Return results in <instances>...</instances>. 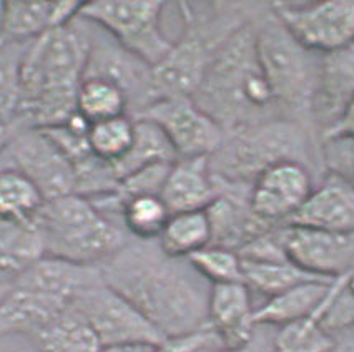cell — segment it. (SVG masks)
I'll list each match as a JSON object with an SVG mask.
<instances>
[{
  "label": "cell",
  "mask_w": 354,
  "mask_h": 352,
  "mask_svg": "<svg viewBox=\"0 0 354 352\" xmlns=\"http://www.w3.org/2000/svg\"><path fill=\"white\" fill-rule=\"evenodd\" d=\"M98 269L102 280L127 297L165 339L208 327L212 284L187 257L165 255L156 239L125 244Z\"/></svg>",
  "instance_id": "cell-1"
},
{
  "label": "cell",
  "mask_w": 354,
  "mask_h": 352,
  "mask_svg": "<svg viewBox=\"0 0 354 352\" xmlns=\"http://www.w3.org/2000/svg\"><path fill=\"white\" fill-rule=\"evenodd\" d=\"M90 39L73 27L57 28L27 43L20 63L17 117L27 128L47 130L77 113Z\"/></svg>",
  "instance_id": "cell-2"
},
{
  "label": "cell",
  "mask_w": 354,
  "mask_h": 352,
  "mask_svg": "<svg viewBox=\"0 0 354 352\" xmlns=\"http://www.w3.org/2000/svg\"><path fill=\"white\" fill-rule=\"evenodd\" d=\"M98 277L95 266L42 257L12 280L0 297V335L35 338L67 313L80 291Z\"/></svg>",
  "instance_id": "cell-3"
},
{
  "label": "cell",
  "mask_w": 354,
  "mask_h": 352,
  "mask_svg": "<svg viewBox=\"0 0 354 352\" xmlns=\"http://www.w3.org/2000/svg\"><path fill=\"white\" fill-rule=\"evenodd\" d=\"M193 100L221 126L241 128L274 104L259 67L253 32L240 30L226 40L215 59L209 60Z\"/></svg>",
  "instance_id": "cell-4"
},
{
  "label": "cell",
  "mask_w": 354,
  "mask_h": 352,
  "mask_svg": "<svg viewBox=\"0 0 354 352\" xmlns=\"http://www.w3.org/2000/svg\"><path fill=\"white\" fill-rule=\"evenodd\" d=\"M45 256L98 268L125 246L123 231L92 199L67 195L45 202L39 213Z\"/></svg>",
  "instance_id": "cell-5"
},
{
  "label": "cell",
  "mask_w": 354,
  "mask_h": 352,
  "mask_svg": "<svg viewBox=\"0 0 354 352\" xmlns=\"http://www.w3.org/2000/svg\"><path fill=\"white\" fill-rule=\"evenodd\" d=\"M163 2L98 0L84 2L78 19L95 23L123 50L151 68L162 62L173 47L171 40L163 34Z\"/></svg>",
  "instance_id": "cell-6"
},
{
  "label": "cell",
  "mask_w": 354,
  "mask_h": 352,
  "mask_svg": "<svg viewBox=\"0 0 354 352\" xmlns=\"http://www.w3.org/2000/svg\"><path fill=\"white\" fill-rule=\"evenodd\" d=\"M257 55L268 81L274 104L306 110L315 101L319 68L315 70L306 48L301 47L274 19L254 34Z\"/></svg>",
  "instance_id": "cell-7"
},
{
  "label": "cell",
  "mask_w": 354,
  "mask_h": 352,
  "mask_svg": "<svg viewBox=\"0 0 354 352\" xmlns=\"http://www.w3.org/2000/svg\"><path fill=\"white\" fill-rule=\"evenodd\" d=\"M72 309L88 324L102 347L122 344L158 346L165 341L131 302L102 280L90 282L73 301Z\"/></svg>",
  "instance_id": "cell-8"
},
{
  "label": "cell",
  "mask_w": 354,
  "mask_h": 352,
  "mask_svg": "<svg viewBox=\"0 0 354 352\" xmlns=\"http://www.w3.org/2000/svg\"><path fill=\"white\" fill-rule=\"evenodd\" d=\"M274 19L310 52L335 53L354 45V0L274 2Z\"/></svg>",
  "instance_id": "cell-9"
},
{
  "label": "cell",
  "mask_w": 354,
  "mask_h": 352,
  "mask_svg": "<svg viewBox=\"0 0 354 352\" xmlns=\"http://www.w3.org/2000/svg\"><path fill=\"white\" fill-rule=\"evenodd\" d=\"M135 118L153 121L168 138L176 159L209 158L223 141V126L188 97L151 101Z\"/></svg>",
  "instance_id": "cell-10"
},
{
  "label": "cell",
  "mask_w": 354,
  "mask_h": 352,
  "mask_svg": "<svg viewBox=\"0 0 354 352\" xmlns=\"http://www.w3.org/2000/svg\"><path fill=\"white\" fill-rule=\"evenodd\" d=\"M12 165L39 188L48 199L75 193L77 176L72 163L47 133L39 128H24L15 133L7 146Z\"/></svg>",
  "instance_id": "cell-11"
},
{
  "label": "cell",
  "mask_w": 354,
  "mask_h": 352,
  "mask_svg": "<svg viewBox=\"0 0 354 352\" xmlns=\"http://www.w3.org/2000/svg\"><path fill=\"white\" fill-rule=\"evenodd\" d=\"M288 260L323 280L354 271V231H329L288 224L279 233Z\"/></svg>",
  "instance_id": "cell-12"
},
{
  "label": "cell",
  "mask_w": 354,
  "mask_h": 352,
  "mask_svg": "<svg viewBox=\"0 0 354 352\" xmlns=\"http://www.w3.org/2000/svg\"><path fill=\"white\" fill-rule=\"evenodd\" d=\"M311 193L310 171L295 159H281L254 178L250 191V210L268 224L290 221Z\"/></svg>",
  "instance_id": "cell-13"
},
{
  "label": "cell",
  "mask_w": 354,
  "mask_h": 352,
  "mask_svg": "<svg viewBox=\"0 0 354 352\" xmlns=\"http://www.w3.org/2000/svg\"><path fill=\"white\" fill-rule=\"evenodd\" d=\"M208 63V53L198 37L187 35L173 43L162 62L150 68V104L162 98L195 97Z\"/></svg>",
  "instance_id": "cell-14"
},
{
  "label": "cell",
  "mask_w": 354,
  "mask_h": 352,
  "mask_svg": "<svg viewBox=\"0 0 354 352\" xmlns=\"http://www.w3.org/2000/svg\"><path fill=\"white\" fill-rule=\"evenodd\" d=\"M84 2H2L0 43L27 45L34 40L75 22Z\"/></svg>",
  "instance_id": "cell-15"
},
{
  "label": "cell",
  "mask_w": 354,
  "mask_h": 352,
  "mask_svg": "<svg viewBox=\"0 0 354 352\" xmlns=\"http://www.w3.org/2000/svg\"><path fill=\"white\" fill-rule=\"evenodd\" d=\"M253 297L245 282L213 284L208 300V329L223 347H245L253 333Z\"/></svg>",
  "instance_id": "cell-16"
},
{
  "label": "cell",
  "mask_w": 354,
  "mask_h": 352,
  "mask_svg": "<svg viewBox=\"0 0 354 352\" xmlns=\"http://www.w3.org/2000/svg\"><path fill=\"white\" fill-rule=\"evenodd\" d=\"M160 198L168 211H198L216 199L209 158H178L171 163Z\"/></svg>",
  "instance_id": "cell-17"
},
{
  "label": "cell",
  "mask_w": 354,
  "mask_h": 352,
  "mask_svg": "<svg viewBox=\"0 0 354 352\" xmlns=\"http://www.w3.org/2000/svg\"><path fill=\"white\" fill-rule=\"evenodd\" d=\"M288 224L329 231H354V188L336 178L313 190Z\"/></svg>",
  "instance_id": "cell-18"
},
{
  "label": "cell",
  "mask_w": 354,
  "mask_h": 352,
  "mask_svg": "<svg viewBox=\"0 0 354 352\" xmlns=\"http://www.w3.org/2000/svg\"><path fill=\"white\" fill-rule=\"evenodd\" d=\"M335 280H311L271 296L254 309V326H288L310 317L328 297Z\"/></svg>",
  "instance_id": "cell-19"
},
{
  "label": "cell",
  "mask_w": 354,
  "mask_h": 352,
  "mask_svg": "<svg viewBox=\"0 0 354 352\" xmlns=\"http://www.w3.org/2000/svg\"><path fill=\"white\" fill-rule=\"evenodd\" d=\"M45 257L39 221L0 219V282L9 284Z\"/></svg>",
  "instance_id": "cell-20"
},
{
  "label": "cell",
  "mask_w": 354,
  "mask_h": 352,
  "mask_svg": "<svg viewBox=\"0 0 354 352\" xmlns=\"http://www.w3.org/2000/svg\"><path fill=\"white\" fill-rule=\"evenodd\" d=\"M354 95V45L344 50L326 53L319 67L316 95L323 112L333 117L331 125ZM329 125V126H331ZM328 126V128H329Z\"/></svg>",
  "instance_id": "cell-21"
},
{
  "label": "cell",
  "mask_w": 354,
  "mask_h": 352,
  "mask_svg": "<svg viewBox=\"0 0 354 352\" xmlns=\"http://www.w3.org/2000/svg\"><path fill=\"white\" fill-rule=\"evenodd\" d=\"M212 221L207 210L173 213L160 233L158 246L165 255L190 257L212 244Z\"/></svg>",
  "instance_id": "cell-22"
},
{
  "label": "cell",
  "mask_w": 354,
  "mask_h": 352,
  "mask_svg": "<svg viewBox=\"0 0 354 352\" xmlns=\"http://www.w3.org/2000/svg\"><path fill=\"white\" fill-rule=\"evenodd\" d=\"M133 143L125 157L112 165L118 183L142 168L155 165V163H173L176 159L170 141L153 121L145 120V118H133Z\"/></svg>",
  "instance_id": "cell-23"
},
{
  "label": "cell",
  "mask_w": 354,
  "mask_h": 352,
  "mask_svg": "<svg viewBox=\"0 0 354 352\" xmlns=\"http://www.w3.org/2000/svg\"><path fill=\"white\" fill-rule=\"evenodd\" d=\"M241 269L243 282L248 286L251 293L257 291L266 296V300L301 282L323 280L303 271L288 257L286 260H241Z\"/></svg>",
  "instance_id": "cell-24"
},
{
  "label": "cell",
  "mask_w": 354,
  "mask_h": 352,
  "mask_svg": "<svg viewBox=\"0 0 354 352\" xmlns=\"http://www.w3.org/2000/svg\"><path fill=\"white\" fill-rule=\"evenodd\" d=\"M129 98L113 81L84 77L77 92V113L88 125L127 115Z\"/></svg>",
  "instance_id": "cell-25"
},
{
  "label": "cell",
  "mask_w": 354,
  "mask_h": 352,
  "mask_svg": "<svg viewBox=\"0 0 354 352\" xmlns=\"http://www.w3.org/2000/svg\"><path fill=\"white\" fill-rule=\"evenodd\" d=\"M32 339L39 352H98L102 347L88 324L72 308Z\"/></svg>",
  "instance_id": "cell-26"
},
{
  "label": "cell",
  "mask_w": 354,
  "mask_h": 352,
  "mask_svg": "<svg viewBox=\"0 0 354 352\" xmlns=\"http://www.w3.org/2000/svg\"><path fill=\"white\" fill-rule=\"evenodd\" d=\"M45 198L26 175L14 168L0 170V219L34 221Z\"/></svg>",
  "instance_id": "cell-27"
},
{
  "label": "cell",
  "mask_w": 354,
  "mask_h": 352,
  "mask_svg": "<svg viewBox=\"0 0 354 352\" xmlns=\"http://www.w3.org/2000/svg\"><path fill=\"white\" fill-rule=\"evenodd\" d=\"M335 282L336 280L333 281L328 297L315 314L301 321H296L293 324L279 327L273 352H328L331 349L335 338L321 326V317L331 301Z\"/></svg>",
  "instance_id": "cell-28"
},
{
  "label": "cell",
  "mask_w": 354,
  "mask_h": 352,
  "mask_svg": "<svg viewBox=\"0 0 354 352\" xmlns=\"http://www.w3.org/2000/svg\"><path fill=\"white\" fill-rule=\"evenodd\" d=\"M171 213L158 195H140L123 199L120 218L123 228L138 241H155Z\"/></svg>",
  "instance_id": "cell-29"
},
{
  "label": "cell",
  "mask_w": 354,
  "mask_h": 352,
  "mask_svg": "<svg viewBox=\"0 0 354 352\" xmlns=\"http://www.w3.org/2000/svg\"><path fill=\"white\" fill-rule=\"evenodd\" d=\"M135 135V120L129 115L110 118V120L98 121L88 126V140L90 151L93 157L102 162L117 163L127 155L133 143Z\"/></svg>",
  "instance_id": "cell-30"
},
{
  "label": "cell",
  "mask_w": 354,
  "mask_h": 352,
  "mask_svg": "<svg viewBox=\"0 0 354 352\" xmlns=\"http://www.w3.org/2000/svg\"><path fill=\"white\" fill-rule=\"evenodd\" d=\"M193 268L198 271L209 284H226V282H243L241 257L233 249L208 244L207 248L193 253L190 257Z\"/></svg>",
  "instance_id": "cell-31"
},
{
  "label": "cell",
  "mask_w": 354,
  "mask_h": 352,
  "mask_svg": "<svg viewBox=\"0 0 354 352\" xmlns=\"http://www.w3.org/2000/svg\"><path fill=\"white\" fill-rule=\"evenodd\" d=\"M27 45L0 43V118L15 120L20 95V63Z\"/></svg>",
  "instance_id": "cell-32"
},
{
  "label": "cell",
  "mask_w": 354,
  "mask_h": 352,
  "mask_svg": "<svg viewBox=\"0 0 354 352\" xmlns=\"http://www.w3.org/2000/svg\"><path fill=\"white\" fill-rule=\"evenodd\" d=\"M326 163L343 182L354 179V140L346 137L326 138Z\"/></svg>",
  "instance_id": "cell-33"
},
{
  "label": "cell",
  "mask_w": 354,
  "mask_h": 352,
  "mask_svg": "<svg viewBox=\"0 0 354 352\" xmlns=\"http://www.w3.org/2000/svg\"><path fill=\"white\" fill-rule=\"evenodd\" d=\"M221 347H223V344L220 342L216 334L207 327V329L182 335V338L165 339L162 344L155 346L150 352H212L221 349Z\"/></svg>",
  "instance_id": "cell-34"
},
{
  "label": "cell",
  "mask_w": 354,
  "mask_h": 352,
  "mask_svg": "<svg viewBox=\"0 0 354 352\" xmlns=\"http://www.w3.org/2000/svg\"><path fill=\"white\" fill-rule=\"evenodd\" d=\"M324 137H346L354 140V95L349 98V101L346 104L343 112L339 113V117L336 118L335 124L326 128Z\"/></svg>",
  "instance_id": "cell-35"
},
{
  "label": "cell",
  "mask_w": 354,
  "mask_h": 352,
  "mask_svg": "<svg viewBox=\"0 0 354 352\" xmlns=\"http://www.w3.org/2000/svg\"><path fill=\"white\" fill-rule=\"evenodd\" d=\"M333 338H335V342L328 352H354V326L335 333Z\"/></svg>",
  "instance_id": "cell-36"
},
{
  "label": "cell",
  "mask_w": 354,
  "mask_h": 352,
  "mask_svg": "<svg viewBox=\"0 0 354 352\" xmlns=\"http://www.w3.org/2000/svg\"><path fill=\"white\" fill-rule=\"evenodd\" d=\"M155 346L147 344H122V346H105L98 352H150Z\"/></svg>",
  "instance_id": "cell-37"
},
{
  "label": "cell",
  "mask_w": 354,
  "mask_h": 352,
  "mask_svg": "<svg viewBox=\"0 0 354 352\" xmlns=\"http://www.w3.org/2000/svg\"><path fill=\"white\" fill-rule=\"evenodd\" d=\"M12 137H14V133H12L10 121L0 118V155H2L3 151L7 150V146H9Z\"/></svg>",
  "instance_id": "cell-38"
},
{
  "label": "cell",
  "mask_w": 354,
  "mask_h": 352,
  "mask_svg": "<svg viewBox=\"0 0 354 352\" xmlns=\"http://www.w3.org/2000/svg\"><path fill=\"white\" fill-rule=\"evenodd\" d=\"M212 352H250L248 346L245 347H221V349L212 351Z\"/></svg>",
  "instance_id": "cell-39"
},
{
  "label": "cell",
  "mask_w": 354,
  "mask_h": 352,
  "mask_svg": "<svg viewBox=\"0 0 354 352\" xmlns=\"http://www.w3.org/2000/svg\"><path fill=\"white\" fill-rule=\"evenodd\" d=\"M348 289L354 294V271L349 273V276H348Z\"/></svg>",
  "instance_id": "cell-40"
},
{
  "label": "cell",
  "mask_w": 354,
  "mask_h": 352,
  "mask_svg": "<svg viewBox=\"0 0 354 352\" xmlns=\"http://www.w3.org/2000/svg\"><path fill=\"white\" fill-rule=\"evenodd\" d=\"M7 286H9V284H6V282H0V297H2L3 293H6Z\"/></svg>",
  "instance_id": "cell-41"
},
{
  "label": "cell",
  "mask_w": 354,
  "mask_h": 352,
  "mask_svg": "<svg viewBox=\"0 0 354 352\" xmlns=\"http://www.w3.org/2000/svg\"><path fill=\"white\" fill-rule=\"evenodd\" d=\"M0 9H2V2H0Z\"/></svg>",
  "instance_id": "cell-42"
}]
</instances>
